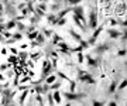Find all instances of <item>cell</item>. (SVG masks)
Wrapping results in <instances>:
<instances>
[{
  "instance_id": "obj_15",
  "label": "cell",
  "mask_w": 127,
  "mask_h": 106,
  "mask_svg": "<svg viewBox=\"0 0 127 106\" xmlns=\"http://www.w3.org/2000/svg\"><path fill=\"white\" fill-rule=\"evenodd\" d=\"M47 17V21L50 24H55V21H57V16H55V13H51V14H45Z\"/></svg>"
},
{
  "instance_id": "obj_29",
  "label": "cell",
  "mask_w": 127,
  "mask_h": 106,
  "mask_svg": "<svg viewBox=\"0 0 127 106\" xmlns=\"http://www.w3.org/2000/svg\"><path fill=\"white\" fill-rule=\"evenodd\" d=\"M37 7H38V9H41V10H44V11H47V10H48V6H47V3H44V1H40Z\"/></svg>"
},
{
  "instance_id": "obj_24",
  "label": "cell",
  "mask_w": 127,
  "mask_h": 106,
  "mask_svg": "<svg viewBox=\"0 0 127 106\" xmlns=\"http://www.w3.org/2000/svg\"><path fill=\"white\" fill-rule=\"evenodd\" d=\"M42 34H44V37L45 38H51V35H52V34H54V31H52V30H47V28H42Z\"/></svg>"
},
{
  "instance_id": "obj_27",
  "label": "cell",
  "mask_w": 127,
  "mask_h": 106,
  "mask_svg": "<svg viewBox=\"0 0 127 106\" xmlns=\"http://www.w3.org/2000/svg\"><path fill=\"white\" fill-rule=\"evenodd\" d=\"M37 103L38 105H45V101L42 99V93H37Z\"/></svg>"
},
{
  "instance_id": "obj_34",
  "label": "cell",
  "mask_w": 127,
  "mask_h": 106,
  "mask_svg": "<svg viewBox=\"0 0 127 106\" xmlns=\"http://www.w3.org/2000/svg\"><path fill=\"white\" fill-rule=\"evenodd\" d=\"M119 55L124 57V55H126V50H124V48H123V50H120V51H119Z\"/></svg>"
},
{
  "instance_id": "obj_22",
  "label": "cell",
  "mask_w": 127,
  "mask_h": 106,
  "mask_svg": "<svg viewBox=\"0 0 127 106\" xmlns=\"http://www.w3.org/2000/svg\"><path fill=\"white\" fill-rule=\"evenodd\" d=\"M45 95H47V103H48V105H55L54 98H52V92H50V91H48Z\"/></svg>"
},
{
  "instance_id": "obj_36",
  "label": "cell",
  "mask_w": 127,
  "mask_h": 106,
  "mask_svg": "<svg viewBox=\"0 0 127 106\" xmlns=\"http://www.w3.org/2000/svg\"><path fill=\"white\" fill-rule=\"evenodd\" d=\"M109 105H110V106H116V105H117V102H116V101H110Z\"/></svg>"
},
{
  "instance_id": "obj_6",
  "label": "cell",
  "mask_w": 127,
  "mask_h": 106,
  "mask_svg": "<svg viewBox=\"0 0 127 106\" xmlns=\"http://www.w3.org/2000/svg\"><path fill=\"white\" fill-rule=\"evenodd\" d=\"M93 30H95V31H93V34H92V37L89 38V41H88V44H89V45H93V44L96 42V38L99 37V34H100L102 31H103V24H102V26H99V27L93 28Z\"/></svg>"
},
{
  "instance_id": "obj_31",
  "label": "cell",
  "mask_w": 127,
  "mask_h": 106,
  "mask_svg": "<svg viewBox=\"0 0 127 106\" xmlns=\"http://www.w3.org/2000/svg\"><path fill=\"white\" fill-rule=\"evenodd\" d=\"M18 55H20V58H21V60H26V58L28 57V52H20Z\"/></svg>"
},
{
  "instance_id": "obj_28",
  "label": "cell",
  "mask_w": 127,
  "mask_h": 106,
  "mask_svg": "<svg viewBox=\"0 0 127 106\" xmlns=\"http://www.w3.org/2000/svg\"><path fill=\"white\" fill-rule=\"evenodd\" d=\"M30 21H31V24H38V23L41 21V17H38L37 14H34L31 19H30Z\"/></svg>"
},
{
  "instance_id": "obj_12",
  "label": "cell",
  "mask_w": 127,
  "mask_h": 106,
  "mask_svg": "<svg viewBox=\"0 0 127 106\" xmlns=\"http://www.w3.org/2000/svg\"><path fill=\"white\" fill-rule=\"evenodd\" d=\"M68 31H69V34H71V37H72V38H73V40H75L76 42H81L82 40H83V38L81 37V34H78V33L75 31V30H73V28H69Z\"/></svg>"
},
{
  "instance_id": "obj_19",
  "label": "cell",
  "mask_w": 127,
  "mask_h": 106,
  "mask_svg": "<svg viewBox=\"0 0 127 106\" xmlns=\"http://www.w3.org/2000/svg\"><path fill=\"white\" fill-rule=\"evenodd\" d=\"M62 1H65V4H68V6H76V4H81L83 0H62Z\"/></svg>"
},
{
  "instance_id": "obj_11",
  "label": "cell",
  "mask_w": 127,
  "mask_h": 106,
  "mask_svg": "<svg viewBox=\"0 0 127 106\" xmlns=\"http://www.w3.org/2000/svg\"><path fill=\"white\" fill-rule=\"evenodd\" d=\"M107 34H109L110 38H120L122 31H120V30H116V28H109V30H107Z\"/></svg>"
},
{
  "instance_id": "obj_3",
  "label": "cell",
  "mask_w": 127,
  "mask_h": 106,
  "mask_svg": "<svg viewBox=\"0 0 127 106\" xmlns=\"http://www.w3.org/2000/svg\"><path fill=\"white\" fill-rule=\"evenodd\" d=\"M62 96L66 99L68 102H72V101H78V102H81L83 98H86V93H76L75 91H71V92H64L62 93Z\"/></svg>"
},
{
  "instance_id": "obj_14",
  "label": "cell",
  "mask_w": 127,
  "mask_h": 106,
  "mask_svg": "<svg viewBox=\"0 0 127 106\" xmlns=\"http://www.w3.org/2000/svg\"><path fill=\"white\" fill-rule=\"evenodd\" d=\"M16 28H17V31H20V33H26V31H27V26L23 24L20 20H17V23H16Z\"/></svg>"
},
{
  "instance_id": "obj_33",
  "label": "cell",
  "mask_w": 127,
  "mask_h": 106,
  "mask_svg": "<svg viewBox=\"0 0 127 106\" xmlns=\"http://www.w3.org/2000/svg\"><path fill=\"white\" fill-rule=\"evenodd\" d=\"M4 30H6V26H4L3 23H0V34H1V33L4 31Z\"/></svg>"
},
{
  "instance_id": "obj_5",
  "label": "cell",
  "mask_w": 127,
  "mask_h": 106,
  "mask_svg": "<svg viewBox=\"0 0 127 106\" xmlns=\"http://www.w3.org/2000/svg\"><path fill=\"white\" fill-rule=\"evenodd\" d=\"M110 48H112V42L106 41V42H103V44H100V45L96 47V48H95V52L97 54V55H102V54H104L106 51H109Z\"/></svg>"
},
{
  "instance_id": "obj_20",
  "label": "cell",
  "mask_w": 127,
  "mask_h": 106,
  "mask_svg": "<svg viewBox=\"0 0 127 106\" xmlns=\"http://www.w3.org/2000/svg\"><path fill=\"white\" fill-rule=\"evenodd\" d=\"M16 23H17V20H16V19H11L10 21H7V24H4L6 30H11V28H14V27H16Z\"/></svg>"
},
{
  "instance_id": "obj_7",
  "label": "cell",
  "mask_w": 127,
  "mask_h": 106,
  "mask_svg": "<svg viewBox=\"0 0 127 106\" xmlns=\"http://www.w3.org/2000/svg\"><path fill=\"white\" fill-rule=\"evenodd\" d=\"M86 64L89 68H97L100 64V60L97 58H92V55H86Z\"/></svg>"
},
{
  "instance_id": "obj_25",
  "label": "cell",
  "mask_w": 127,
  "mask_h": 106,
  "mask_svg": "<svg viewBox=\"0 0 127 106\" xmlns=\"http://www.w3.org/2000/svg\"><path fill=\"white\" fill-rule=\"evenodd\" d=\"M11 38H13L14 41H17V40H21V38H23V33H20V31L14 33V34H11Z\"/></svg>"
},
{
  "instance_id": "obj_23",
  "label": "cell",
  "mask_w": 127,
  "mask_h": 106,
  "mask_svg": "<svg viewBox=\"0 0 127 106\" xmlns=\"http://www.w3.org/2000/svg\"><path fill=\"white\" fill-rule=\"evenodd\" d=\"M55 79H57V75H48V76H45V79H44V81H45V83H48V85H50V83H52L55 81Z\"/></svg>"
},
{
  "instance_id": "obj_21",
  "label": "cell",
  "mask_w": 127,
  "mask_h": 106,
  "mask_svg": "<svg viewBox=\"0 0 127 106\" xmlns=\"http://www.w3.org/2000/svg\"><path fill=\"white\" fill-rule=\"evenodd\" d=\"M26 33H27V37L30 38V40H34V38L37 37V34H38V31L34 30V28H32V30H28V31H26Z\"/></svg>"
},
{
  "instance_id": "obj_2",
  "label": "cell",
  "mask_w": 127,
  "mask_h": 106,
  "mask_svg": "<svg viewBox=\"0 0 127 106\" xmlns=\"http://www.w3.org/2000/svg\"><path fill=\"white\" fill-rule=\"evenodd\" d=\"M78 79L83 83H89V85H95L96 83V79L93 78V75L86 72V71H78Z\"/></svg>"
},
{
  "instance_id": "obj_18",
  "label": "cell",
  "mask_w": 127,
  "mask_h": 106,
  "mask_svg": "<svg viewBox=\"0 0 127 106\" xmlns=\"http://www.w3.org/2000/svg\"><path fill=\"white\" fill-rule=\"evenodd\" d=\"M52 98H54L55 103H61V93L58 92V89H55L54 92H52Z\"/></svg>"
},
{
  "instance_id": "obj_35",
  "label": "cell",
  "mask_w": 127,
  "mask_h": 106,
  "mask_svg": "<svg viewBox=\"0 0 127 106\" xmlns=\"http://www.w3.org/2000/svg\"><path fill=\"white\" fill-rule=\"evenodd\" d=\"M7 68H9V65H0V71H4Z\"/></svg>"
},
{
  "instance_id": "obj_32",
  "label": "cell",
  "mask_w": 127,
  "mask_h": 106,
  "mask_svg": "<svg viewBox=\"0 0 127 106\" xmlns=\"http://www.w3.org/2000/svg\"><path fill=\"white\" fill-rule=\"evenodd\" d=\"M92 103H93V105H104V101L100 102V101H95V99H93V101H92Z\"/></svg>"
},
{
  "instance_id": "obj_42",
  "label": "cell",
  "mask_w": 127,
  "mask_h": 106,
  "mask_svg": "<svg viewBox=\"0 0 127 106\" xmlns=\"http://www.w3.org/2000/svg\"><path fill=\"white\" fill-rule=\"evenodd\" d=\"M24 1H28V0H24Z\"/></svg>"
},
{
  "instance_id": "obj_13",
  "label": "cell",
  "mask_w": 127,
  "mask_h": 106,
  "mask_svg": "<svg viewBox=\"0 0 127 106\" xmlns=\"http://www.w3.org/2000/svg\"><path fill=\"white\" fill-rule=\"evenodd\" d=\"M48 9L51 10V13H58L62 9V3H52L51 6H48Z\"/></svg>"
},
{
  "instance_id": "obj_39",
  "label": "cell",
  "mask_w": 127,
  "mask_h": 106,
  "mask_svg": "<svg viewBox=\"0 0 127 106\" xmlns=\"http://www.w3.org/2000/svg\"><path fill=\"white\" fill-rule=\"evenodd\" d=\"M0 79H1V81H3V79H4V76H3V75L0 74Z\"/></svg>"
},
{
  "instance_id": "obj_41",
  "label": "cell",
  "mask_w": 127,
  "mask_h": 106,
  "mask_svg": "<svg viewBox=\"0 0 127 106\" xmlns=\"http://www.w3.org/2000/svg\"><path fill=\"white\" fill-rule=\"evenodd\" d=\"M0 99H1V93H0Z\"/></svg>"
},
{
  "instance_id": "obj_40",
  "label": "cell",
  "mask_w": 127,
  "mask_h": 106,
  "mask_svg": "<svg viewBox=\"0 0 127 106\" xmlns=\"http://www.w3.org/2000/svg\"><path fill=\"white\" fill-rule=\"evenodd\" d=\"M38 1H44V3H47V1H48V0H38Z\"/></svg>"
},
{
  "instance_id": "obj_9",
  "label": "cell",
  "mask_w": 127,
  "mask_h": 106,
  "mask_svg": "<svg viewBox=\"0 0 127 106\" xmlns=\"http://www.w3.org/2000/svg\"><path fill=\"white\" fill-rule=\"evenodd\" d=\"M117 83H119L117 78H116V79H113V81L110 82L109 88H107V93H109V95H114V92L117 91Z\"/></svg>"
},
{
  "instance_id": "obj_8",
  "label": "cell",
  "mask_w": 127,
  "mask_h": 106,
  "mask_svg": "<svg viewBox=\"0 0 127 106\" xmlns=\"http://www.w3.org/2000/svg\"><path fill=\"white\" fill-rule=\"evenodd\" d=\"M4 6H6V13L9 14V16H11L13 19H16V17H17V16H16L17 11H16V9H14V6L11 4V3H6Z\"/></svg>"
},
{
  "instance_id": "obj_10",
  "label": "cell",
  "mask_w": 127,
  "mask_h": 106,
  "mask_svg": "<svg viewBox=\"0 0 127 106\" xmlns=\"http://www.w3.org/2000/svg\"><path fill=\"white\" fill-rule=\"evenodd\" d=\"M34 40H35V41H34V45H44V42H45L47 38L44 37V34H42V33H38V34H37V37L34 38Z\"/></svg>"
},
{
  "instance_id": "obj_1",
  "label": "cell",
  "mask_w": 127,
  "mask_h": 106,
  "mask_svg": "<svg viewBox=\"0 0 127 106\" xmlns=\"http://www.w3.org/2000/svg\"><path fill=\"white\" fill-rule=\"evenodd\" d=\"M91 10H89V17L86 19V24H88V28H93L97 27V6H96V1H93L91 6Z\"/></svg>"
},
{
  "instance_id": "obj_16",
  "label": "cell",
  "mask_w": 127,
  "mask_h": 106,
  "mask_svg": "<svg viewBox=\"0 0 127 106\" xmlns=\"http://www.w3.org/2000/svg\"><path fill=\"white\" fill-rule=\"evenodd\" d=\"M61 86H62V82H61V81H57V79H55L52 83H50V89H52V91H55V89H59Z\"/></svg>"
},
{
  "instance_id": "obj_17",
  "label": "cell",
  "mask_w": 127,
  "mask_h": 106,
  "mask_svg": "<svg viewBox=\"0 0 127 106\" xmlns=\"http://www.w3.org/2000/svg\"><path fill=\"white\" fill-rule=\"evenodd\" d=\"M27 95H28V88H26V91L20 95V99H18V102H17L18 105H23L24 101H26V98H27Z\"/></svg>"
},
{
  "instance_id": "obj_37",
  "label": "cell",
  "mask_w": 127,
  "mask_h": 106,
  "mask_svg": "<svg viewBox=\"0 0 127 106\" xmlns=\"http://www.w3.org/2000/svg\"><path fill=\"white\" fill-rule=\"evenodd\" d=\"M54 3H62V0H54Z\"/></svg>"
},
{
  "instance_id": "obj_38",
  "label": "cell",
  "mask_w": 127,
  "mask_h": 106,
  "mask_svg": "<svg viewBox=\"0 0 127 106\" xmlns=\"http://www.w3.org/2000/svg\"><path fill=\"white\" fill-rule=\"evenodd\" d=\"M3 88H4V86H1V83H0V92H1V91H3Z\"/></svg>"
},
{
  "instance_id": "obj_30",
  "label": "cell",
  "mask_w": 127,
  "mask_h": 106,
  "mask_svg": "<svg viewBox=\"0 0 127 106\" xmlns=\"http://www.w3.org/2000/svg\"><path fill=\"white\" fill-rule=\"evenodd\" d=\"M78 61L82 64V61H83V54H82V50L78 51Z\"/></svg>"
},
{
  "instance_id": "obj_4",
  "label": "cell",
  "mask_w": 127,
  "mask_h": 106,
  "mask_svg": "<svg viewBox=\"0 0 127 106\" xmlns=\"http://www.w3.org/2000/svg\"><path fill=\"white\" fill-rule=\"evenodd\" d=\"M52 64H51L48 60L44 61V64H42V69H41V81H44L45 79V76H48V75L51 74V71H52Z\"/></svg>"
},
{
  "instance_id": "obj_26",
  "label": "cell",
  "mask_w": 127,
  "mask_h": 106,
  "mask_svg": "<svg viewBox=\"0 0 127 106\" xmlns=\"http://www.w3.org/2000/svg\"><path fill=\"white\" fill-rule=\"evenodd\" d=\"M127 86V79H123L120 83H117V91H123Z\"/></svg>"
}]
</instances>
